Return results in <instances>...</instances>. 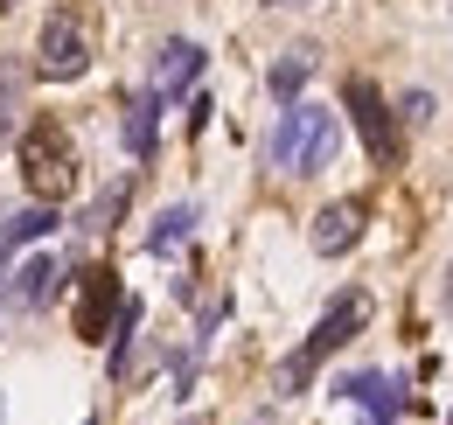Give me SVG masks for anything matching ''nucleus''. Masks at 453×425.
Wrapping results in <instances>:
<instances>
[{
  "instance_id": "12",
  "label": "nucleus",
  "mask_w": 453,
  "mask_h": 425,
  "mask_svg": "<svg viewBox=\"0 0 453 425\" xmlns=\"http://www.w3.org/2000/svg\"><path fill=\"white\" fill-rule=\"evenodd\" d=\"M154 126H161V98L140 91V98L126 105V154L133 160H154Z\"/></svg>"
},
{
  "instance_id": "18",
  "label": "nucleus",
  "mask_w": 453,
  "mask_h": 425,
  "mask_svg": "<svg viewBox=\"0 0 453 425\" xmlns=\"http://www.w3.org/2000/svg\"><path fill=\"white\" fill-rule=\"evenodd\" d=\"M0 7H21V0H0Z\"/></svg>"
},
{
  "instance_id": "16",
  "label": "nucleus",
  "mask_w": 453,
  "mask_h": 425,
  "mask_svg": "<svg viewBox=\"0 0 453 425\" xmlns=\"http://www.w3.org/2000/svg\"><path fill=\"white\" fill-rule=\"evenodd\" d=\"M119 203H126V182H119V189H105V196H98V203L84 210V230H105V223L119 216Z\"/></svg>"
},
{
  "instance_id": "14",
  "label": "nucleus",
  "mask_w": 453,
  "mask_h": 425,
  "mask_svg": "<svg viewBox=\"0 0 453 425\" xmlns=\"http://www.w3.org/2000/svg\"><path fill=\"white\" fill-rule=\"evenodd\" d=\"M50 230H57V203H28V210H14L0 223V244H35Z\"/></svg>"
},
{
  "instance_id": "11",
  "label": "nucleus",
  "mask_w": 453,
  "mask_h": 425,
  "mask_svg": "<svg viewBox=\"0 0 453 425\" xmlns=\"http://www.w3.org/2000/svg\"><path fill=\"white\" fill-rule=\"evenodd\" d=\"M314 63H321V50H314V42H293V50H286L280 63L265 70V84H273V98H280V105H293V98L307 91V77H314Z\"/></svg>"
},
{
  "instance_id": "15",
  "label": "nucleus",
  "mask_w": 453,
  "mask_h": 425,
  "mask_svg": "<svg viewBox=\"0 0 453 425\" xmlns=\"http://www.w3.org/2000/svg\"><path fill=\"white\" fill-rule=\"evenodd\" d=\"M14 112H21V77H0V140H14Z\"/></svg>"
},
{
  "instance_id": "8",
  "label": "nucleus",
  "mask_w": 453,
  "mask_h": 425,
  "mask_svg": "<svg viewBox=\"0 0 453 425\" xmlns=\"http://www.w3.org/2000/svg\"><path fill=\"white\" fill-rule=\"evenodd\" d=\"M335 398H349L356 412H363V425H397V412H404V383L384 370H363V376H342Z\"/></svg>"
},
{
  "instance_id": "9",
  "label": "nucleus",
  "mask_w": 453,
  "mask_h": 425,
  "mask_svg": "<svg viewBox=\"0 0 453 425\" xmlns=\"http://www.w3.org/2000/svg\"><path fill=\"white\" fill-rule=\"evenodd\" d=\"M63 286V266L57 259H28V266L14 272V279H0V293H7V307H21V314H35V307H50Z\"/></svg>"
},
{
  "instance_id": "3",
  "label": "nucleus",
  "mask_w": 453,
  "mask_h": 425,
  "mask_svg": "<svg viewBox=\"0 0 453 425\" xmlns=\"http://www.w3.org/2000/svg\"><path fill=\"white\" fill-rule=\"evenodd\" d=\"M21 174H28V196L35 203H63L70 189H77V160H70V140H63V126H28L21 133Z\"/></svg>"
},
{
  "instance_id": "17",
  "label": "nucleus",
  "mask_w": 453,
  "mask_h": 425,
  "mask_svg": "<svg viewBox=\"0 0 453 425\" xmlns=\"http://www.w3.org/2000/svg\"><path fill=\"white\" fill-rule=\"evenodd\" d=\"M397 119H404V126H426V119H433V91H404Z\"/></svg>"
},
{
  "instance_id": "19",
  "label": "nucleus",
  "mask_w": 453,
  "mask_h": 425,
  "mask_svg": "<svg viewBox=\"0 0 453 425\" xmlns=\"http://www.w3.org/2000/svg\"><path fill=\"white\" fill-rule=\"evenodd\" d=\"M0 419H7V405H0Z\"/></svg>"
},
{
  "instance_id": "7",
  "label": "nucleus",
  "mask_w": 453,
  "mask_h": 425,
  "mask_svg": "<svg viewBox=\"0 0 453 425\" xmlns=\"http://www.w3.org/2000/svg\"><path fill=\"white\" fill-rule=\"evenodd\" d=\"M119 307H126L119 272L91 266V272H84V293H77V335H84V342H105V335H112V321H119Z\"/></svg>"
},
{
  "instance_id": "13",
  "label": "nucleus",
  "mask_w": 453,
  "mask_h": 425,
  "mask_svg": "<svg viewBox=\"0 0 453 425\" xmlns=\"http://www.w3.org/2000/svg\"><path fill=\"white\" fill-rule=\"evenodd\" d=\"M188 230H196V210H188V203H168V210L154 216V230H147V251H154V259H168V251L188 244Z\"/></svg>"
},
{
  "instance_id": "2",
  "label": "nucleus",
  "mask_w": 453,
  "mask_h": 425,
  "mask_svg": "<svg viewBox=\"0 0 453 425\" xmlns=\"http://www.w3.org/2000/svg\"><path fill=\"white\" fill-rule=\"evenodd\" d=\"M363 321H370V300H363V293H335V300L321 307V321H314V335L280 363V398H300V390L314 383V370H321L335 349H349V342L363 335Z\"/></svg>"
},
{
  "instance_id": "1",
  "label": "nucleus",
  "mask_w": 453,
  "mask_h": 425,
  "mask_svg": "<svg viewBox=\"0 0 453 425\" xmlns=\"http://www.w3.org/2000/svg\"><path fill=\"white\" fill-rule=\"evenodd\" d=\"M342 147V119L328 105H307V98H293L280 112V126H273V140H265V160L280 167V174H321Z\"/></svg>"
},
{
  "instance_id": "21",
  "label": "nucleus",
  "mask_w": 453,
  "mask_h": 425,
  "mask_svg": "<svg viewBox=\"0 0 453 425\" xmlns=\"http://www.w3.org/2000/svg\"><path fill=\"white\" fill-rule=\"evenodd\" d=\"M273 7H280V0H273Z\"/></svg>"
},
{
  "instance_id": "5",
  "label": "nucleus",
  "mask_w": 453,
  "mask_h": 425,
  "mask_svg": "<svg viewBox=\"0 0 453 425\" xmlns=\"http://www.w3.org/2000/svg\"><path fill=\"white\" fill-rule=\"evenodd\" d=\"M84 70H91V42H84L77 14H50L42 35H35V77H50V84H77Z\"/></svg>"
},
{
  "instance_id": "20",
  "label": "nucleus",
  "mask_w": 453,
  "mask_h": 425,
  "mask_svg": "<svg viewBox=\"0 0 453 425\" xmlns=\"http://www.w3.org/2000/svg\"><path fill=\"white\" fill-rule=\"evenodd\" d=\"M0 279H7V272H0Z\"/></svg>"
},
{
  "instance_id": "6",
  "label": "nucleus",
  "mask_w": 453,
  "mask_h": 425,
  "mask_svg": "<svg viewBox=\"0 0 453 425\" xmlns=\"http://www.w3.org/2000/svg\"><path fill=\"white\" fill-rule=\"evenodd\" d=\"M203 63H210V50L203 42H188V35H174V42H161L154 50V70H147V91L168 105V98H181V91H196L203 84Z\"/></svg>"
},
{
  "instance_id": "10",
  "label": "nucleus",
  "mask_w": 453,
  "mask_h": 425,
  "mask_svg": "<svg viewBox=\"0 0 453 425\" xmlns=\"http://www.w3.org/2000/svg\"><path fill=\"white\" fill-rule=\"evenodd\" d=\"M314 251L321 259H342V251H356V237H363V203H328V210L314 216Z\"/></svg>"
},
{
  "instance_id": "4",
  "label": "nucleus",
  "mask_w": 453,
  "mask_h": 425,
  "mask_svg": "<svg viewBox=\"0 0 453 425\" xmlns=\"http://www.w3.org/2000/svg\"><path fill=\"white\" fill-rule=\"evenodd\" d=\"M342 112L356 119L370 160H377V167H397V154H404V140H397V112L384 105V91H377L370 77H349V84H342Z\"/></svg>"
}]
</instances>
